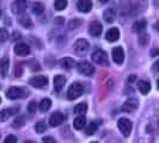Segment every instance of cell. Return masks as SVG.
<instances>
[{"label":"cell","instance_id":"cell-3","mask_svg":"<svg viewBox=\"0 0 159 143\" xmlns=\"http://www.w3.org/2000/svg\"><path fill=\"white\" fill-rule=\"evenodd\" d=\"M90 49V44L84 38H80L74 43V51L78 54V55H85Z\"/></svg>","mask_w":159,"mask_h":143},{"label":"cell","instance_id":"cell-29","mask_svg":"<svg viewBox=\"0 0 159 143\" xmlns=\"http://www.w3.org/2000/svg\"><path fill=\"white\" fill-rule=\"evenodd\" d=\"M32 11H34V13H36V15L43 13V11H44L43 4H41V2H35V4L32 5Z\"/></svg>","mask_w":159,"mask_h":143},{"label":"cell","instance_id":"cell-24","mask_svg":"<svg viewBox=\"0 0 159 143\" xmlns=\"http://www.w3.org/2000/svg\"><path fill=\"white\" fill-rule=\"evenodd\" d=\"M8 66H10L8 58H2V60L0 61V72H1V74H2L4 76H6V74H7Z\"/></svg>","mask_w":159,"mask_h":143},{"label":"cell","instance_id":"cell-12","mask_svg":"<svg viewBox=\"0 0 159 143\" xmlns=\"http://www.w3.org/2000/svg\"><path fill=\"white\" fill-rule=\"evenodd\" d=\"M18 111H19V107H10V109H4V110H1V111H0V123L7 120L11 116L17 115Z\"/></svg>","mask_w":159,"mask_h":143},{"label":"cell","instance_id":"cell-46","mask_svg":"<svg viewBox=\"0 0 159 143\" xmlns=\"http://www.w3.org/2000/svg\"><path fill=\"white\" fill-rule=\"evenodd\" d=\"M0 16H1V11H0Z\"/></svg>","mask_w":159,"mask_h":143},{"label":"cell","instance_id":"cell-35","mask_svg":"<svg viewBox=\"0 0 159 143\" xmlns=\"http://www.w3.org/2000/svg\"><path fill=\"white\" fill-rule=\"evenodd\" d=\"M4 143H17V138L16 136L13 135H8L6 138H5V141H4Z\"/></svg>","mask_w":159,"mask_h":143},{"label":"cell","instance_id":"cell-10","mask_svg":"<svg viewBox=\"0 0 159 143\" xmlns=\"http://www.w3.org/2000/svg\"><path fill=\"white\" fill-rule=\"evenodd\" d=\"M24 94V91L19 87H10L6 92V97L11 100H16L18 98H22Z\"/></svg>","mask_w":159,"mask_h":143},{"label":"cell","instance_id":"cell-37","mask_svg":"<svg viewBox=\"0 0 159 143\" xmlns=\"http://www.w3.org/2000/svg\"><path fill=\"white\" fill-rule=\"evenodd\" d=\"M80 24V20L79 19H75V20H72L71 23H70V29H74V25H75V28H77V26H78V25H79Z\"/></svg>","mask_w":159,"mask_h":143},{"label":"cell","instance_id":"cell-17","mask_svg":"<svg viewBox=\"0 0 159 143\" xmlns=\"http://www.w3.org/2000/svg\"><path fill=\"white\" fill-rule=\"evenodd\" d=\"M65 84H66V78L64 75H56L54 78V88H55L56 92H61Z\"/></svg>","mask_w":159,"mask_h":143},{"label":"cell","instance_id":"cell-28","mask_svg":"<svg viewBox=\"0 0 159 143\" xmlns=\"http://www.w3.org/2000/svg\"><path fill=\"white\" fill-rule=\"evenodd\" d=\"M19 23L22 24L24 28H31L32 26L31 19H30V17L26 16V15H23V16L19 18Z\"/></svg>","mask_w":159,"mask_h":143},{"label":"cell","instance_id":"cell-39","mask_svg":"<svg viewBox=\"0 0 159 143\" xmlns=\"http://www.w3.org/2000/svg\"><path fill=\"white\" fill-rule=\"evenodd\" d=\"M55 23L62 24V23H64V18H62V17H59V18H56V19H55Z\"/></svg>","mask_w":159,"mask_h":143},{"label":"cell","instance_id":"cell-1","mask_svg":"<svg viewBox=\"0 0 159 143\" xmlns=\"http://www.w3.org/2000/svg\"><path fill=\"white\" fill-rule=\"evenodd\" d=\"M83 92H84L83 85L80 82H73L67 91V98L70 100H74V99L79 98L80 95L83 94Z\"/></svg>","mask_w":159,"mask_h":143},{"label":"cell","instance_id":"cell-18","mask_svg":"<svg viewBox=\"0 0 159 143\" xmlns=\"http://www.w3.org/2000/svg\"><path fill=\"white\" fill-rule=\"evenodd\" d=\"M85 123H86V118L83 115H80L78 117H75L74 122H73V127L77 130H81L83 128L85 127Z\"/></svg>","mask_w":159,"mask_h":143},{"label":"cell","instance_id":"cell-22","mask_svg":"<svg viewBox=\"0 0 159 143\" xmlns=\"http://www.w3.org/2000/svg\"><path fill=\"white\" fill-rule=\"evenodd\" d=\"M50 106H52V100H50V99H48V98L42 99V100H41V103L39 104V109H40L42 112L48 111V110L50 109Z\"/></svg>","mask_w":159,"mask_h":143},{"label":"cell","instance_id":"cell-26","mask_svg":"<svg viewBox=\"0 0 159 143\" xmlns=\"http://www.w3.org/2000/svg\"><path fill=\"white\" fill-rule=\"evenodd\" d=\"M97 128H98V124H97L96 122H91L90 124H88V127L85 129V134L88 136L93 135L96 132V130H97Z\"/></svg>","mask_w":159,"mask_h":143},{"label":"cell","instance_id":"cell-9","mask_svg":"<svg viewBox=\"0 0 159 143\" xmlns=\"http://www.w3.org/2000/svg\"><path fill=\"white\" fill-rule=\"evenodd\" d=\"M102 30H103V26H102V24L99 23L98 20H93L89 25V32L93 37H98L102 33Z\"/></svg>","mask_w":159,"mask_h":143},{"label":"cell","instance_id":"cell-33","mask_svg":"<svg viewBox=\"0 0 159 143\" xmlns=\"http://www.w3.org/2000/svg\"><path fill=\"white\" fill-rule=\"evenodd\" d=\"M36 109H37V104H36V102H34V100L30 102L29 105H28V112H29V113H35Z\"/></svg>","mask_w":159,"mask_h":143},{"label":"cell","instance_id":"cell-34","mask_svg":"<svg viewBox=\"0 0 159 143\" xmlns=\"http://www.w3.org/2000/svg\"><path fill=\"white\" fill-rule=\"evenodd\" d=\"M139 42H140V44H143V46H146L147 43H148V36L147 35H141L140 36V38H139Z\"/></svg>","mask_w":159,"mask_h":143},{"label":"cell","instance_id":"cell-47","mask_svg":"<svg viewBox=\"0 0 159 143\" xmlns=\"http://www.w3.org/2000/svg\"><path fill=\"white\" fill-rule=\"evenodd\" d=\"M0 103H1V99H0Z\"/></svg>","mask_w":159,"mask_h":143},{"label":"cell","instance_id":"cell-7","mask_svg":"<svg viewBox=\"0 0 159 143\" xmlns=\"http://www.w3.org/2000/svg\"><path fill=\"white\" fill-rule=\"evenodd\" d=\"M138 106H139V102L136 100L135 98H129L123 103L122 110L125 112H128V113H132V112H134L138 109Z\"/></svg>","mask_w":159,"mask_h":143},{"label":"cell","instance_id":"cell-4","mask_svg":"<svg viewBox=\"0 0 159 143\" xmlns=\"http://www.w3.org/2000/svg\"><path fill=\"white\" fill-rule=\"evenodd\" d=\"M78 72L80 74L85 75V76H91L93 73H95V68L92 67V64L89 63L88 61H81L78 63Z\"/></svg>","mask_w":159,"mask_h":143},{"label":"cell","instance_id":"cell-20","mask_svg":"<svg viewBox=\"0 0 159 143\" xmlns=\"http://www.w3.org/2000/svg\"><path fill=\"white\" fill-rule=\"evenodd\" d=\"M103 17H104V19H105L107 23H112V22L115 20L116 13H115V11H114L112 8H107V10L104 11Z\"/></svg>","mask_w":159,"mask_h":143},{"label":"cell","instance_id":"cell-15","mask_svg":"<svg viewBox=\"0 0 159 143\" xmlns=\"http://www.w3.org/2000/svg\"><path fill=\"white\" fill-rule=\"evenodd\" d=\"M15 53L19 56H26L30 54V48L25 43H18L15 47Z\"/></svg>","mask_w":159,"mask_h":143},{"label":"cell","instance_id":"cell-41","mask_svg":"<svg viewBox=\"0 0 159 143\" xmlns=\"http://www.w3.org/2000/svg\"><path fill=\"white\" fill-rule=\"evenodd\" d=\"M156 29H157V30H158V32H159V22L156 24Z\"/></svg>","mask_w":159,"mask_h":143},{"label":"cell","instance_id":"cell-38","mask_svg":"<svg viewBox=\"0 0 159 143\" xmlns=\"http://www.w3.org/2000/svg\"><path fill=\"white\" fill-rule=\"evenodd\" d=\"M153 69L156 72H159V60L158 61H156V63L153 64Z\"/></svg>","mask_w":159,"mask_h":143},{"label":"cell","instance_id":"cell-14","mask_svg":"<svg viewBox=\"0 0 159 143\" xmlns=\"http://www.w3.org/2000/svg\"><path fill=\"white\" fill-rule=\"evenodd\" d=\"M77 7L80 12L83 13H88L92 8V1L91 0H79L77 4Z\"/></svg>","mask_w":159,"mask_h":143},{"label":"cell","instance_id":"cell-19","mask_svg":"<svg viewBox=\"0 0 159 143\" xmlns=\"http://www.w3.org/2000/svg\"><path fill=\"white\" fill-rule=\"evenodd\" d=\"M138 87H139V91L143 94H147L150 92V89H151V84L148 81H146V80H141V81H139Z\"/></svg>","mask_w":159,"mask_h":143},{"label":"cell","instance_id":"cell-13","mask_svg":"<svg viewBox=\"0 0 159 143\" xmlns=\"http://www.w3.org/2000/svg\"><path fill=\"white\" fill-rule=\"evenodd\" d=\"M64 120L65 116L61 112H54L49 118V124H50V127H59L60 124H62Z\"/></svg>","mask_w":159,"mask_h":143},{"label":"cell","instance_id":"cell-25","mask_svg":"<svg viewBox=\"0 0 159 143\" xmlns=\"http://www.w3.org/2000/svg\"><path fill=\"white\" fill-rule=\"evenodd\" d=\"M86 110H88V105H86L85 103L78 104V105H75L74 109H73L74 113H75V115H79V116L80 115H83V113H85Z\"/></svg>","mask_w":159,"mask_h":143},{"label":"cell","instance_id":"cell-27","mask_svg":"<svg viewBox=\"0 0 159 143\" xmlns=\"http://www.w3.org/2000/svg\"><path fill=\"white\" fill-rule=\"evenodd\" d=\"M24 124H25V117L24 116H17L13 120V123H12V127L17 129V128H22Z\"/></svg>","mask_w":159,"mask_h":143},{"label":"cell","instance_id":"cell-11","mask_svg":"<svg viewBox=\"0 0 159 143\" xmlns=\"http://www.w3.org/2000/svg\"><path fill=\"white\" fill-rule=\"evenodd\" d=\"M111 56H112L114 62H116L117 64H121L122 62H123V60H125V53H123V49H122L121 47H115L114 49H112Z\"/></svg>","mask_w":159,"mask_h":143},{"label":"cell","instance_id":"cell-30","mask_svg":"<svg viewBox=\"0 0 159 143\" xmlns=\"http://www.w3.org/2000/svg\"><path fill=\"white\" fill-rule=\"evenodd\" d=\"M54 6H55V8L57 11H62L67 6V0H55Z\"/></svg>","mask_w":159,"mask_h":143},{"label":"cell","instance_id":"cell-6","mask_svg":"<svg viewBox=\"0 0 159 143\" xmlns=\"http://www.w3.org/2000/svg\"><path fill=\"white\" fill-rule=\"evenodd\" d=\"M29 84L35 88H44L48 85V78L47 76H43V75L34 76V78L29 80Z\"/></svg>","mask_w":159,"mask_h":143},{"label":"cell","instance_id":"cell-2","mask_svg":"<svg viewBox=\"0 0 159 143\" xmlns=\"http://www.w3.org/2000/svg\"><path fill=\"white\" fill-rule=\"evenodd\" d=\"M117 127H119L120 131L122 132V135L125 136V137H128V136L130 135L133 124H132V122L128 118H120L119 122H117Z\"/></svg>","mask_w":159,"mask_h":143},{"label":"cell","instance_id":"cell-5","mask_svg":"<svg viewBox=\"0 0 159 143\" xmlns=\"http://www.w3.org/2000/svg\"><path fill=\"white\" fill-rule=\"evenodd\" d=\"M92 61L97 64H108V58H107V54L104 53L103 50L97 49L92 53Z\"/></svg>","mask_w":159,"mask_h":143},{"label":"cell","instance_id":"cell-16","mask_svg":"<svg viewBox=\"0 0 159 143\" xmlns=\"http://www.w3.org/2000/svg\"><path fill=\"white\" fill-rule=\"evenodd\" d=\"M105 38L108 42H116L120 38V31L117 28H112L109 29L108 32L105 33Z\"/></svg>","mask_w":159,"mask_h":143},{"label":"cell","instance_id":"cell-44","mask_svg":"<svg viewBox=\"0 0 159 143\" xmlns=\"http://www.w3.org/2000/svg\"><path fill=\"white\" fill-rule=\"evenodd\" d=\"M157 86H158V89H159V79H158V82H157Z\"/></svg>","mask_w":159,"mask_h":143},{"label":"cell","instance_id":"cell-40","mask_svg":"<svg viewBox=\"0 0 159 143\" xmlns=\"http://www.w3.org/2000/svg\"><path fill=\"white\" fill-rule=\"evenodd\" d=\"M158 53H159L158 49H154V50H152V51H151V55H152V56H154V55H157Z\"/></svg>","mask_w":159,"mask_h":143},{"label":"cell","instance_id":"cell-31","mask_svg":"<svg viewBox=\"0 0 159 143\" xmlns=\"http://www.w3.org/2000/svg\"><path fill=\"white\" fill-rule=\"evenodd\" d=\"M46 129H47V125H46V123H44L43 120H41V122H39V123H36V125H35V130H36L39 134L44 132Z\"/></svg>","mask_w":159,"mask_h":143},{"label":"cell","instance_id":"cell-45","mask_svg":"<svg viewBox=\"0 0 159 143\" xmlns=\"http://www.w3.org/2000/svg\"><path fill=\"white\" fill-rule=\"evenodd\" d=\"M91 143H98V142H91Z\"/></svg>","mask_w":159,"mask_h":143},{"label":"cell","instance_id":"cell-36","mask_svg":"<svg viewBox=\"0 0 159 143\" xmlns=\"http://www.w3.org/2000/svg\"><path fill=\"white\" fill-rule=\"evenodd\" d=\"M42 142H43V143H56L55 140H54L52 136H46V137H43Z\"/></svg>","mask_w":159,"mask_h":143},{"label":"cell","instance_id":"cell-43","mask_svg":"<svg viewBox=\"0 0 159 143\" xmlns=\"http://www.w3.org/2000/svg\"><path fill=\"white\" fill-rule=\"evenodd\" d=\"M24 143H35V142H32V141H26V142H24Z\"/></svg>","mask_w":159,"mask_h":143},{"label":"cell","instance_id":"cell-21","mask_svg":"<svg viewBox=\"0 0 159 143\" xmlns=\"http://www.w3.org/2000/svg\"><path fill=\"white\" fill-rule=\"evenodd\" d=\"M133 29H134V31L139 32V33L143 32L145 29H146V20L145 19H140V20L135 22L134 25H133Z\"/></svg>","mask_w":159,"mask_h":143},{"label":"cell","instance_id":"cell-42","mask_svg":"<svg viewBox=\"0 0 159 143\" xmlns=\"http://www.w3.org/2000/svg\"><path fill=\"white\" fill-rule=\"evenodd\" d=\"M99 1H101V2H108L109 0H99Z\"/></svg>","mask_w":159,"mask_h":143},{"label":"cell","instance_id":"cell-8","mask_svg":"<svg viewBox=\"0 0 159 143\" xmlns=\"http://www.w3.org/2000/svg\"><path fill=\"white\" fill-rule=\"evenodd\" d=\"M26 6H28V1L26 0H15L11 8H12L13 13L19 15V13H23L24 11L26 10Z\"/></svg>","mask_w":159,"mask_h":143},{"label":"cell","instance_id":"cell-32","mask_svg":"<svg viewBox=\"0 0 159 143\" xmlns=\"http://www.w3.org/2000/svg\"><path fill=\"white\" fill-rule=\"evenodd\" d=\"M8 38V31L6 29L1 28L0 29V42H5Z\"/></svg>","mask_w":159,"mask_h":143},{"label":"cell","instance_id":"cell-23","mask_svg":"<svg viewBox=\"0 0 159 143\" xmlns=\"http://www.w3.org/2000/svg\"><path fill=\"white\" fill-rule=\"evenodd\" d=\"M74 64H75V62H74V60L72 57H64L61 60V66L64 67L65 69H71V68L74 67Z\"/></svg>","mask_w":159,"mask_h":143}]
</instances>
